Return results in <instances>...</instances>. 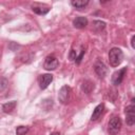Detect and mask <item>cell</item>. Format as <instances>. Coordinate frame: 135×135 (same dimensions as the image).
I'll return each instance as SVG.
<instances>
[{
	"label": "cell",
	"mask_w": 135,
	"mask_h": 135,
	"mask_svg": "<svg viewBox=\"0 0 135 135\" xmlns=\"http://www.w3.org/2000/svg\"><path fill=\"white\" fill-rule=\"evenodd\" d=\"M27 132H28V127L19 126L16 129V135H25Z\"/></svg>",
	"instance_id": "16"
},
{
	"label": "cell",
	"mask_w": 135,
	"mask_h": 135,
	"mask_svg": "<svg viewBox=\"0 0 135 135\" xmlns=\"http://www.w3.org/2000/svg\"><path fill=\"white\" fill-rule=\"evenodd\" d=\"M121 129V120L118 116H113L108 123V132L111 135H116Z\"/></svg>",
	"instance_id": "2"
},
{
	"label": "cell",
	"mask_w": 135,
	"mask_h": 135,
	"mask_svg": "<svg viewBox=\"0 0 135 135\" xmlns=\"http://www.w3.org/2000/svg\"><path fill=\"white\" fill-rule=\"evenodd\" d=\"M53 80V75L52 74H42L39 76L38 78V82H39V86L44 90L49 86V84L52 82Z\"/></svg>",
	"instance_id": "8"
},
{
	"label": "cell",
	"mask_w": 135,
	"mask_h": 135,
	"mask_svg": "<svg viewBox=\"0 0 135 135\" xmlns=\"http://www.w3.org/2000/svg\"><path fill=\"white\" fill-rule=\"evenodd\" d=\"M126 73H127V68H122V69L116 71V72L113 74V76H112V83H113L114 85L120 84V83L122 82L123 78H124Z\"/></svg>",
	"instance_id": "6"
},
{
	"label": "cell",
	"mask_w": 135,
	"mask_h": 135,
	"mask_svg": "<svg viewBox=\"0 0 135 135\" xmlns=\"http://www.w3.org/2000/svg\"><path fill=\"white\" fill-rule=\"evenodd\" d=\"M105 27V23L103 21H100V20H95L93 21L92 23V30L95 32V33H100L101 31H103Z\"/></svg>",
	"instance_id": "11"
},
{
	"label": "cell",
	"mask_w": 135,
	"mask_h": 135,
	"mask_svg": "<svg viewBox=\"0 0 135 135\" xmlns=\"http://www.w3.org/2000/svg\"><path fill=\"white\" fill-rule=\"evenodd\" d=\"M103 109H104V105H103L102 103L98 104V105L94 109V111H93V114H92V116H91V120H92V121L97 120V119L101 116V114H102V112H103Z\"/></svg>",
	"instance_id": "10"
},
{
	"label": "cell",
	"mask_w": 135,
	"mask_h": 135,
	"mask_svg": "<svg viewBox=\"0 0 135 135\" xmlns=\"http://www.w3.org/2000/svg\"><path fill=\"white\" fill-rule=\"evenodd\" d=\"M94 71H95V73L98 75V77H100V78H104L105 75L108 74V68H107L105 64H104L102 61H100V60H98V61L95 63V65H94Z\"/></svg>",
	"instance_id": "7"
},
{
	"label": "cell",
	"mask_w": 135,
	"mask_h": 135,
	"mask_svg": "<svg viewBox=\"0 0 135 135\" xmlns=\"http://www.w3.org/2000/svg\"><path fill=\"white\" fill-rule=\"evenodd\" d=\"M88 24V19L85 17H76L73 21V25L76 28H83Z\"/></svg>",
	"instance_id": "9"
},
{
	"label": "cell",
	"mask_w": 135,
	"mask_h": 135,
	"mask_svg": "<svg viewBox=\"0 0 135 135\" xmlns=\"http://www.w3.org/2000/svg\"><path fill=\"white\" fill-rule=\"evenodd\" d=\"M81 89L85 94H90L94 90V83L90 80H84L81 84Z\"/></svg>",
	"instance_id": "12"
},
{
	"label": "cell",
	"mask_w": 135,
	"mask_h": 135,
	"mask_svg": "<svg viewBox=\"0 0 135 135\" xmlns=\"http://www.w3.org/2000/svg\"><path fill=\"white\" fill-rule=\"evenodd\" d=\"M71 88L69 85H63L58 93V99L62 104H68L71 100Z\"/></svg>",
	"instance_id": "3"
},
{
	"label": "cell",
	"mask_w": 135,
	"mask_h": 135,
	"mask_svg": "<svg viewBox=\"0 0 135 135\" xmlns=\"http://www.w3.org/2000/svg\"><path fill=\"white\" fill-rule=\"evenodd\" d=\"M123 60V53L118 47H113L109 52V62L113 68L118 66Z\"/></svg>",
	"instance_id": "1"
},
{
	"label": "cell",
	"mask_w": 135,
	"mask_h": 135,
	"mask_svg": "<svg viewBox=\"0 0 135 135\" xmlns=\"http://www.w3.org/2000/svg\"><path fill=\"white\" fill-rule=\"evenodd\" d=\"M16 105H17V102L15 100H12V101H8V102L4 103L2 105V110H3L4 113H12L15 110Z\"/></svg>",
	"instance_id": "13"
},
{
	"label": "cell",
	"mask_w": 135,
	"mask_h": 135,
	"mask_svg": "<svg viewBox=\"0 0 135 135\" xmlns=\"http://www.w3.org/2000/svg\"><path fill=\"white\" fill-rule=\"evenodd\" d=\"M32 9H33L34 13H36L38 15H45L50 12L49 6H33Z\"/></svg>",
	"instance_id": "15"
},
{
	"label": "cell",
	"mask_w": 135,
	"mask_h": 135,
	"mask_svg": "<svg viewBox=\"0 0 135 135\" xmlns=\"http://www.w3.org/2000/svg\"><path fill=\"white\" fill-rule=\"evenodd\" d=\"M126 122L128 126L132 127L135 123V107H134V99H132V104L126 108Z\"/></svg>",
	"instance_id": "4"
},
{
	"label": "cell",
	"mask_w": 135,
	"mask_h": 135,
	"mask_svg": "<svg viewBox=\"0 0 135 135\" xmlns=\"http://www.w3.org/2000/svg\"><path fill=\"white\" fill-rule=\"evenodd\" d=\"M7 85H8V81L5 78H0V93L5 91Z\"/></svg>",
	"instance_id": "17"
},
{
	"label": "cell",
	"mask_w": 135,
	"mask_h": 135,
	"mask_svg": "<svg viewBox=\"0 0 135 135\" xmlns=\"http://www.w3.org/2000/svg\"><path fill=\"white\" fill-rule=\"evenodd\" d=\"M71 4H72L75 8L81 9V8H84V7L89 4V1H88V0H74V1L71 2Z\"/></svg>",
	"instance_id": "14"
},
{
	"label": "cell",
	"mask_w": 135,
	"mask_h": 135,
	"mask_svg": "<svg viewBox=\"0 0 135 135\" xmlns=\"http://www.w3.org/2000/svg\"><path fill=\"white\" fill-rule=\"evenodd\" d=\"M84 47L82 46L81 47V52H80V54L79 55H77V57H76V59H75V62L77 63V64H79L80 62H81V60H82V58H83V55H84Z\"/></svg>",
	"instance_id": "18"
},
{
	"label": "cell",
	"mask_w": 135,
	"mask_h": 135,
	"mask_svg": "<svg viewBox=\"0 0 135 135\" xmlns=\"http://www.w3.org/2000/svg\"><path fill=\"white\" fill-rule=\"evenodd\" d=\"M58 65H59V61L55 56H47L43 63V68L47 71H54L58 68Z\"/></svg>",
	"instance_id": "5"
},
{
	"label": "cell",
	"mask_w": 135,
	"mask_h": 135,
	"mask_svg": "<svg viewBox=\"0 0 135 135\" xmlns=\"http://www.w3.org/2000/svg\"><path fill=\"white\" fill-rule=\"evenodd\" d=\"M69 57H70V60H75L76 57H77V53L72 49L71 52H70V56H69Z\"/></svg>",
	"instance_id": "19"
},
{
	"label": "cell",
	"mask_w": 135,
	"mask_h": 135,
	"mask_svg": "<svg viewBox=\"0 0 135 135\" xmlns=\"http://www.w3.org/2000/svg\"><path fill=\"white\" fill-rule=\"evenodd\" d=\"M51 135H60V133H58V132H54V133H52Z\"/></svg>",
	"instance_id": "21"
},
{
	"label": "cell",
	"mask_w": 135,
	"mask_h": 135,
	"mask_svg": "<svg viewBox=\"0 0 135 135\" xmlns=\"http://www.w3.org/2000/svg\"><path fill=\"white\" fill-rule=\"evenodd\" d=\"M134 40H135V36H132V39H131V44H132V47L135 49V44H134Z\"/></svg>",
	"instance_id": "20"
}]
</instances>
